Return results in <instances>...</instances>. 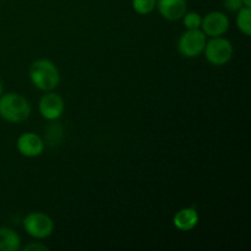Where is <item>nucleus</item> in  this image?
Returning <instances> with one entry per match:
<instances>
[{"label":"nucleus","mask_w":251,"mask_h":251,"mask_svg":"<svg viewBox=\"0 0 251 251\" xmlns=\"http://www.w3.org/2000/svg\"><path fill=\"white\" fill-rule=\"evenodd\" d=\"M29 80L39 91L49 92L58 87L60 82V73L51 60L38 59L29 68Z\"/></svg>","instance_id":"1"},{"label":"nucleus","mask_w":251,"mask_h":251,"mask_svg":"<svg viewBox=\"0 0 251 251\" xmlns=\"http://www.w3.org/2000/svg\"><path fill=\"white\" fill-rule=\"evenodd\" d=\"M31 104L20 93L9 92L0 96V117L12 124H19L28 119Z\"/></svg>","instance_id":"2"},{"label":"nucleus","mask_w":251,"mask_h":251,"mask_svg":"<svg viewBox=\"0 0 251 251\" xmlns=\"http://www.w3.org/2000/svg\"><path fill=\"white\" fill-rule=\"evenodd\" d=\"M203 53L208 63L215 66H221L232 59L233 46L230 41L225 37H212L210 41L206 42Z\"/></svg>","instance_id":"3"},{"label":"nucleus","mask_w":251,"mask_h":251,"mask_svg":"<svg viewBox=\"0 0 251 251\" xmlns=\"http://www.w3.org/2000/svg\"><path fill=\"white\" fill-rule=\"evenodd\" d=\"M207 36L198 29H186L178 41V50L185 58H196L201 55L205 49Z\"/></svg>","instance_id":"4"},{"label":"nucleus","mask_w":251,"mask_h":251,"mask_svg":"<svg viewBox=\"0 0 251 251\" xmlns=\"http://www.w3.org/2000/svg\"><path fill=\"white\" fill-rule=\"evenodd\" d=\"M24 229L34 239H46L54 232V222L43 212H31L25 217Z\"/></svg>","instance_id":"5"},{"label":"nucleus","mask_w":251,"mask_h":251,"mask_svg":"<svg viewBox=\"0 0 251 251\" xmlns=\"http://www.w3.org/2000/svg\"><path fill=\"white\" fill-rule=\"evenodd\" d=\"M38 110L44 119L53 122V120H58L64 114L65 103L60 95L53 92V91H49L39 100Z\"/></svg>","instance_id":"6"},{"label":"nucleus","mask_w":251,"mask_h":251,"mask_svg":"<svg viewBox=\"0 0 251 251\" xmlns=\"http://www.w3.org/2000/svg\"><path fill=\"white\" fill-rule=\"evenodd\" d=\"M200 28L211 38L223 36L229 28V19L221 11H211L202 17Z\"/></svg>","instance_id":"7"},{"label":"nucleus","mask_w":251,"mask_h":251,"mask_svg":"<svg viewBox=\"0 0 251 251\" xmlns=\"http://www.w3.org/2000/svg\"><path fill=\"white\" fill-rule=\"evenodd\" d=\"M17 151L27 158H34L43 153L44 142L39 135L34 132H24L16 142Z\"/></svg>","instance_id":"8"},{"label":"nucleus","mask_w":251,"mask_h":251,"mask_svg":"<svg viewBox=\"0 0 251 251\" xmlns=\"http://www.w3.org/2000/svg\"><path fill=\"white\" fill-rule=\"evenodd\" d=\"M156 7L163 19L178 21L186 12V0H157Z\"/></svg>","instance_id":"9"},{"label":"nucleus","mask_w":251,"mask_h":251,"mask_svg":"<svg viewBox=\"0 0 251 251\" xmlns=\"http://www.w3.org/2000/svg\"><path fill=\"white\" fill-rule=\"evenodd\" d=\"M200 216L196 208L185 207L179 210L173 216V225L180 232H190L199 225Z\"/></svg>","instance_id":"10"},{"label":"nucleus","mask_w":251,"mask_h":251,"mask_svg":"<svg viewBox=\"0 0 251 251\" xmlns=\"http://www.w3.org/2000/svg\"><path fill=\"white\" fill-rule=\"evenodd\" d=\"M21 248V238L9 227L0 228V251H17Z\"/></svg>","instance_id":"11"},{"label":"nucleus","mask_w":251,"mask_h":251,"mask_svg":"<svg viewBox=\"0 0 251 251\" xmlns=\"http://www.w3.org/2000/svg\"><path fill=\"white\" fill-rule=\"evenodd\" d=\"M237 14V26L242 33L249 37L251 34V7H240Z\"/></svg>","instance_id":"12"},{"label":"nucleus","mask_w":251,"mask_h":251,"mask_svg":"<svg viewBox=\"0 0 251 251\" xmlns=\"http://www.w3.org/2000/svg\"><path fill=\"white\" fill-rule=\"evenodd\" d=\"M157 0H132V9L139 15H149L156 9Z\"/></svg>","instance_id":"13"},{"label":"nucleus","mask_w":251,"mask_h":251,"mask_svg":"<svg viewBox=\"0 0 251 251\" xmlns=\"http://www.w3.org/2000/svg\"><path fill=\"white\" fill-rule=\"evenodd\" d=\"M181 19H183V24H184V26L186 27V29L200 28L201 22H202V16H201V15L196 11L185 12Z\"/></svg>","instance_id":"14"},{"label":"nucleus","mask_w":251,"mask_h":251,"mask_svg":"<svg viewBox=\"0 0 251 251\" xmlns=\"http://www.w3.org/2000/svg\"><path fill=\"white\" fill-rule=\"evenodd\" d=\"M225 7L230 12H237L240 7H243L242 0H223Z\"/></svg>","instance_id":"15"},{"label":"nucleus","mask_w":251,"mask_h":251,"mask_svg":"<svg viewBox=\"0 0 251 251\" xmlns=\"http://www.w3.org/2000/svg\"><path fill=\"white\" fill-rule=\"evenodd\" d=\"M48 247H46L44 244H39V243H32L28 244L27 247H25V251H47Z\"/></svg>","instance_id":"16"},{"label":"nucleus","mask_w":251,"mask_h":251,"mask_svg":"<svg viewBox=\"0 0 251 251\" xmlns=\"http://www.w3.org/2000/svg\"><path fill=\"white\" fill-rule=\"evenodd\" d=\"M243 6L245 7H251V0H242Z\"/></svg>","instance_id":"17"},{"label":"nucleus","mask_w":251,"mask_h":251,"mask_svg":"<svg viewBox=\"0 0 251 251\" xmlns=\"http://www.w3.org/2000/svg\"><path fill=\"white\" fill-rule=\"evenodd\" d=\"M2 95V82H1V80H0V96Z\"/></svg>","instance_id":"18"}]
</instances>
